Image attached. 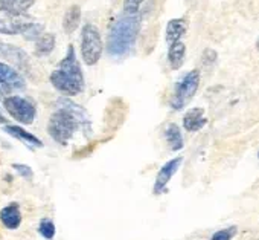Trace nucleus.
Instances as JSON below:
<instances>
[{
    "mask_svg": "<svg viewBox=\"0 0 259 240\" xmlns=\"http://www.w3.org/2000/svg\"><path fill=\"white\" fill-rule=\"evenodd\" d=\"M141 31V16L139 13H126L111 25L107 37V52L111 57H122L136 43L138 34Z\"/></svg>",
    "mask_w": 259,
    "mask_h": 240,
    "instance_id": "nucleus-1",
    "label": "nucleus"
},
{
    "mask_svg": "<svg viewBox=\"0 0 259 240\" xmlns=\"http://www.w3.org/2000/svg\"><path fill=\"white\" fill-rule=\"evenodd\" d=\"M52 86L64 95H78L84 87V77L81 66L76 60L75 48H67L66 57L60 61L58 67L51 74Z\"/></svg>",
    "mask_w": 259,
    "mask_h": 240,
    "instance_id": "nucleus-2",
    "label": "nucleus"
},
{
    "mask_svg": "<svg viewBox=\"0 0 259 240\" xmlns=\"http://www.w3.org/2000/svg\"><path fill=\"white\" fill-rule=\"evenodd\" d=\"M79 124L73 115L60 109L58 112H55L51 116L49 123H48V132L54 141H57L61 146H66L69 143V140L73 136Z\"/></svg>",
    "mask_w": 259,
    "mask_h": 240,
    "instance_id": "nucleus-3",
    "label": "nucleus"
},
{
    "mask_svg": "<svg viewBox=\"0 0 259 240\" xmlns=\"http://www.w3.org/2000/svg\"><path fill=\"white\" fill-rule=\"evenodd\" d=\"M200 78H201L200 71L194 69L177 81L172 98H171V107L174 110H182L194 98L200 86Z\"/></svg>",
    "mask_w": 259,
    "mask_h": 240,
    "instance_id": "nucleus-4",
    "label": "nucleus"
},
{
    "mask_svg": "<svg viewBox=\"0 0 259 240\" xmlns=\"http://www.w3.org/2000/svg\"><path fill=\"white\" fill-rule=\"evenodd\" d=\"M81 54H82V60L87 66H95L102 55V40H101L99 29L92 23H87L82 28Z\"/></svg>",
    "mask_w": 259,
    "mask_h": 240,
    "instance_id": "nucleus-5",
    "label": "nucleus"
},
{
    "mask_svg": "<svg viewBox=\"0 0 259 240\" xmlns=\"http://www.w3.org/2000/svg\"><path fill=\"white\" fill-rule=\"evenodd\" d=\"M32 23L34 19L29 14H26V11L0 7V34H7V36L23 34Z\"/></svg>",
    "mask_w": 259,
    "mask_h": 240,
    "instance_id": "nucleus-6",
    "label": "nucleus"
},
{
    "mask_svg": "<svg viewBox=\"0 0 259 240\" xmlns=\"http://www.w3.org/2000/svg\"><path fill=\"white\" fill-rule=\"evenodd\" d=\"M4 106L8 113L22 124H32L35 119V106L22 96H8L4 99Z\"/></svg>",
    "mask_w": 259,
    "mask_h": 240,
    "instance_id": "nucleus-7",
    "label": "nucleus"
},
{
    "mask_svg": "<svg viewBox=\"0 0 259 240\" xmlns=\"http://www.w3.org/2000/svg\"><path fill=\"white\" fill-rule=\"evenodd\" d=\"M182 161H183V158H182V156L174 158V159L168 161V162H166V164L159 170L157 178H156V182H154V188H153L154 194H160V193H163V191L166 190L168 182L172 179V176H174V175L177 173V170L180 168Z\"/></svg>",
    "mask_w": 259,
    "mask_h": 240,
    "instance_id": "nucleus-8",
    "label": "nucleus"
},
{
    "mask_svg": "<svg viewBox=\"0 0 259 240\" xmlns=\"http://www.w3.org/2000/svg\"><path fill=\"white\" fill-rule=\"evenodd\" d=\"M0 83L7 86L10 90L11 89H23L25 87V80L23 77L11 66L0 63Z\"/></svg>",
    "mask_w": 259,
    "mask_h": 240,
    "instance_id": "nucleus-9",
    "label": "nucleus"
},
{
    "mask_svg": "<svg viewBox=\"0 0 259 240\" xmlns=\"http://www.w3.org/2000/svg\"><path fill=\"white\" fill-rule=\"evenodd\" d=\"M207 124V119L204 116V110L201 107H194L186 112L183 118V127L188 132H198Z\"/></svg>",
    "mask_w": 259,
    "mask_h": 240,
    "instance_id": "nucleus-10",
    "label": "nucleus"
},
{
    "mask_svg": "<svg viewBox=\"0 0 259 240\" xmlns=\"http://www.w3.org/2000/svg\"><path fill=\"white\" fill-rule=\"evenodd\" d=\"M0 222L8 229H17L22 223V213L17 203H10L0 211Z\"/></svg>",
    "mask_w": 259,
    "mask_h": 240,
    "instance_id": "nucleus-11",
    "label": "nucleus"
},
{
    "mask_svg": "<svg viewBox=\"0 0 259 240\" xmlns=\"http://www.w3.org/2000/svg\"><path fill=\"white\" fill-rule=\"evenodd\" d=\"M185 57H186V46L183 42H174L169 45L168 49V63L171 66L172 71H177L183 66L185 63Z\"/></svg>",
    "mask_w": 259,
    "mask_h": 240,
    "instance_id": "nucleus-12",
    "label": "nucleus"
},
{
    "mask_svg": "<svg viewBox=\"0 0 259 240\" xmlns=\"http://www.w3.org/2000/svg\"><path fill=\"white\" fill-rule=\"evenodd\" d=\"M5 132H8L11 136L17 138L19 141H22L23 144L32 147V149H37V147H43V143L41 140H38L37 136H34L32 133L26 132L25 129L19 127V126H7L5 127Z\"/></svg>",
    "mask_w": 259,
    "mask_h": 240,
    "instance_id": "nucleus-13",
    "label": "nucleus"
},
{
    "mask_svg": "<svg viewBox=\"0 0 259 240\" xmlns=\"http://www.w3.org/2000/svg\"><path fill=\"white\" fill-rule=\"evenodd\" d=\"M186 29H188V25L183 19H172L168 22V26H166V42L168 45L174 43V42H179L185 34H186Z\"/></svg>",
    "mask_w": 259,
    "mask_h": 240,
    "instance_id": "nucleus-14",
    "label": "nucleus"
},
{
    "mask_svg": "<svg viewBox=\"0 0 259 240\" xmlns=\"http://www.w3.org/2000/svg\"><path fill=\"white\" fill-rule=\"evenodd\" d=\"M79 22H81V8L78 5H72L63 19V28H64L66 34L75 32V29L79 26Z\"/></svg>",
    "mask_w": 259,
    "mask_h": 240,
    "instance_id": "nucleus-15",
    "label": "nucleus"
},
{
    "mask_svg": "<svg viewBox=\"0 0 259 240\" xmlns=\"http://www.w3.org/2000/svg\"><path fill=\"white\" fill-rule=\"evenodd\" d=\"M35 54L38 57H46L49 55L54 48H55V36L54 34H41L37 40H35Z\"/></svg>",
    "mask_w": 259,
    "mask_h": 240,
    "instance_id": "nucleus-16",
    "label": "nucleus"
},
{
    "mask_svg": "<svg viewBox=\"0 0 259 240\" xmlns=\"http://www.w3.org/2000/svg\"><path fill=\"white\" fill-rule=\"evenodd\" d=\"M165 138H166V143L169 144L171 150L177 152V150H182L183 149V136H182V132L179 129L177 124H169L165 130Z\"/></svg>",
    "mask_w": 259,
    "mask_h": 240,
    "instance_id": "nucleus-17",
    "label": "nucleus"
},
{
    "mask_svg": "<svg viewBox=\"0 0 259 240\" xmlns=\"http://www.w3.org/2000/svg\"><path fill=\"white\" fill-rule=\"evenodd\" d=\"M35 0H0V7L10 8V10H19V11H26Z\"/></svg>",
    "mask_w": 259,
    "mask_h": 240,
    "instance_id": "nucleus-18",
    "label": "nucleus"
},
{
    "mask_svg": "<svg viewBox=\"0 0 259 240\" xmlns=\"http://www.w3.org/2000/svg\"><path fill=\"white\" fill-rule=\"evenodd\" d=\"M38 232H40L46 240H52V238L55 237V232H57L55 223H54L51 219H41L40 223H38Z\"/></svg>",
    "mask_w": 259,
    "mask_h": 240,
    "instance_id": "nucleus-19",
    "label": "nucleus"
},
{
    "mask_svg": "<svg viewBox=\"0 0 259 240\" xmlns=\"http://www.w3.org/2000/svg\"><path fill=\"white\" fill-rule=\"evenodd\" d=\"M43 31H45V26L41 25V23H32L25 32H23V36H25V39L26 40H37L41 34H43Z\"/></svg>",
    "mask_w": 259,
    "mask_h": 240,
    "instance_id": "nucleus-20",
    "label": "nucleus"
},
{
    "mask_svg": "<svg viewBox=\"0 0 259 240\" xmlns=\"http://www.w3.org/2000/svg\"><path fill=\"white\" fill-rule=\"evenodd\" d=\"M235 234H236V228H235V226H229V228H226V229L217 231V232L212 235L210 240H232Z\"/></svg>",
    "mask_w": 259,
    "mask_h": 240,
    "instance_id": "nucleus-21",
    "label": "nucleus"
},
{
    "mask_svg": "<svg viewBox=\"0 0 259 240\" xmlns=\"http://www.w3.org/2000/svg\"><path fill=\"white\" fill-rule=\"evenodd\" d=\"M145 2V0H125L123 2V11L126 13H139L141 5Z\"/></svg>",
    "mask_w": 259,
    "mask_h": 240,
    "instance_id": "nucleus-22",
    "label": "nucleus"
},
{
    "mask_svg": "<svg viewBox=\"0 0 259 240\" xmlns=\"http://www.w3.org/2000/svg\"><path fill=\"white\" fill-rule=\"evenodd\" d=\"M13 168L22 176V178H25V179H31L32 176H34V173H32V170H31V167H28V165H25V164H14L13 165Z\"/></svg>",
    "mask_w": 259,
    "mask_h": 240,
    "instance_id": "nucleus-23",
    "label": "nucleus"
},
{
    "mask_svg": "<svg viewBox=\"0 0 259 240\" xmlns=\"http://www.w3.org/2000/svg\"><path fill=\"white\" fill-rule=\"evenodd\" d=\"M7 92H10V89H8L7 86H4L2 83H0V96H4Z\"/></svg>",
    "mask_w": 259,
    "mask_h": 240,
    "instance_id": "nucleus-24",
    "label": "nucleus"
},
{
    "mask_svg": "<svg viewBox=\"0 0 259 240\" xmlns=\"http://www.w3.org/2000/svg\"><path fill=\"white\" fill-rule=\"evenodd\" d=\"M7 121V119H5V116L2 115V112H0V123H5Z\"/></svg>",
    "mask_w": 259,
    "mask_h": 240,
    "instance_id": "nucleus-25",
    "label": "nucleus"
},
{
    "mask_svg": "<svg viewBox=\"0 0 259 240\" xmlns=\"http://www.w3.org/2000/svg\"><path fill=\"white\" fill-rule=\"evenodd\" d=\"M256 49L259 51V37H257V40H256Z\"/></svg>",
    "mask_w": 259,
    "mask_h": 240,
    "instance_id": "nucleus-26",
    "label": "nucleus"
},
{
    "mask_svg": "<svg viewBox=\"0 0 259 240\" xmlns=\"http://www.w3.org/2000/svg\"><path fill=\"white\" fill-rule=\"evenodd\" d=\"M257 158H259V153H257Z\"/></svg>",
    "mask_w": 259,
    "mask_h": 240,
    "instance_id": "nucleus-27",
    "label": "nucleus"
}]
</instances>
